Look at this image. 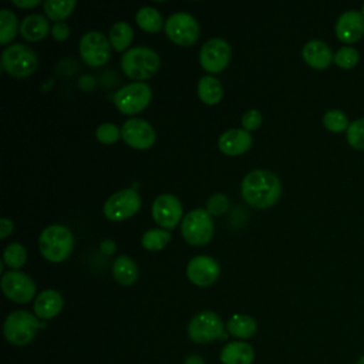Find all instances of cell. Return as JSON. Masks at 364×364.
Listing matches in <instances>:
<instances>
[{
	"label": "cell",
	"mask_w": 364,
	"mask_h": 364,
	"mask_svg": "<svg viewBox=\"0 0 364 364\" xmlns=\"http://www.w3.org/2000/svg\"><path fill=\"white\" fill-rule=\"evenodd\" d=\"M182 236L193 246L206 245L215 232L212 215L202 208L188 212L182 219Z\"/></svg>",
	"instance_id": "5b68a950"
},
{
	"label": "cell",
	"mask_w": 364,
	"mask_h": 364,
	"mask_svg": "<svg viewBox=\"0 0 364 364\" xmlns=\"http://www.w3.org/2000/svg\"><path fill=\"white\" fill-rule=\"evenodd\" d=\"M333 51L330 46L318 38L309 40L301 48V57L307 65L316 70L327 68L333 61Z\"/></svg>",
	"instance_id": "ac0fdd59"
},
{
	"label": "cell",
	"mask_w": 364,
	"mask_h": 364,
	"mask_svg": "<svg viewBox=\"0 0 364 364\" xmlns=\"http://www.w3.org/2000/svg\"><path fill=\"white\" fill-rule=\"evenodd\" d=\"M48 30H50V26H48L47 18L38 13L26 16L23 18V21L20 23L21 36L30 41H37V40L44 38L47 36Z\"/></svg>",
	"instance_id": "7402d4cb"
},
{
	"label": "cell",
	"mask_w": 364,
	"mask_h": 364,
	"mask_svg": "<svg viewBox=\"0 0 364 364\" xmlns=\"http://www.w3.org/2000/svg\"><path fill=\"white\" fill-rule=\"evenodd\" d=\"M223 88L219 80L212 75H203L198 81V95L206 104H216L220 101Z\"/></svg>",
	"instance_id": "d4e9b609"
},
{
	"label": "cell",
	"mask_w": 364,
	"mask_h": 364,
	"mask_svg": "<svg viewBox=\"0 0 364 364\" xmlns=\"http://www.w3.org/2000/svg\"><path fill=\"white\" fill-rule=\"evenodd\" d=\"M101 249H102L105 253H111V252L115 249V243H114L112 240L107 239V240H104V242L101 243Z\"/></svg>",
	"instance_id": "b9f144b4"
},
{
	"label": "cell",
	"mask_w": 364,
	"mask_h": 364,
	"mask_svg": "<svg viewBox=\"0 0 364 364\" xmlns=\"http://www.w3.org/2000/svg\"><path fill=\"white\" fill-rule=\"evenodd\" d=\"M166 36L179 46H191L199 37V24L196 18L186 11H176L165 21Z\"/></svg>",
	"instance_id": "9c48e42d"
},
{
	"label": "cell",
	"mask_w": 364,
	"mask_h": 364,
	"mask_svg": "<svg viewBox=\"0 0 364 364\" xmlns=\"http://www.w3.org/2000/svg\"><path fill=\"white\" fill-rule=\"evenodd\" d=\"M1 65L10 75L23 78L33 74L37 68V55L30 47L16 43L3 50Z\"/></svg>",
	"instance_id": "8992f818"
},
{
	"label": "cell",
	"mask_w": 364,
	"mask_h": 364,
	"mask_svg": "<svg viewBox=\"0 0 364 364\" xmlns=\"http://www.w3.org/2000/svg\"><path fill=\"white\" fill-rule=\"evenodd\" d=\"M18 28L17 17L13 11L7 9L0 10V43L6 44L14 38Z\"/></svg>",
	"instance_id": "f546056e"
},
{
	"label": "cell",
	"mask_w": 364,
	"mask_h": 364,
	"mask_svg": "<svg viewBox=\"0 0 364 364\" xmlns=\"http://www.w3.org/2000/svg\"><path fill=\"white\" fill-rule=\"evenodd\" d=\"M230 60V46L220 37L209 38L199 51L200 65L209 73H220Z\"/></svg>",
	"instance_id": "4fadbf2b"
},
{
	"label": "cell",
	"mask_w": 364,
	"mask_h": 364,
	"mask_svg": "<svg viewBox=\"0 0 364 364\" xmlns=\"http://www.w3.org/2000/svg\"><path fill=\"white\" fill-rule=\"evenodd\" d=\"M346 139L351 148L364 151V117L350 122L346 131Z\"/></svg>",
	"instance_id": "836d02e7"
},
{
	"label": "cell",
	"mask_w": 364,
	"mask_h": 364,
	"mask_svg": "<svg viewBox=\"0 0 364 364\" xmlns=\"http://www.w3.org/2000/svg\"><path fill=\"white\" fill-rule=\"evenodd\" d=\"M74 7V0H46L43 4V10L54 21H63V18H65Z\"/></svg>",
	"instance_id": "83f0119b"
},
{
	"label": "cell",
	"mask_w": 364,
	"mask_h": 364,
	"mask_svg": "<svg viewBox=\"0 0 364 364\" xmlns=\"http://www.w3.org/2000/svg\"><path fill=\"white\" fill-rule=\"evenodd\" d=\"M141 208V198L132 188H124L112 193L104 203V215L109 220H124L131 218Z\"/></svg>",
	"instance_id": "30bf717a"
},
{
	"label": "cell",
	"mask_w": 364,
	"mask_h": 364,
	"mask_svg": "<svg viewBox=\"0 0 364 364\" xmlns=\"http://www.w3.org/2000/svg\"><path fill=\"white\" fill-rule=\"evenodd\" d=\"M334 31L338 40L346 44H351L358 41L364 36V17L355 10L350 9L343 11L334 24Z\"/></svg>",
	"instance_id": "e0dca14e"
},
{
	"label": "cell",
	"mask_w": 364,
	"mask_h": 364,
	"mask_svg": "<svg viewBox=\"0 0 364 364\" xmlns=\"http://www.w3.org/2000/svg\"><path fill=\"white\" fill-rule=\"evenodd\" d=\"M355 364H364V354H363V355L355 361Z\"/></svg>",
	"instance_id": "7bdbcfd3"
},
{
	"label": "cell",
	"mask_w": 364,
	"mask_h": 364,
	"mask_svg": "<svg viewBox=\"0 0 364 364\" xmlns=\"http://www.w3.org/2000/svg\"><path fill=\"white\" fill-rule=\"evenodd\" d=\"M80 54L82 60L92 67L102 65L111 55V43L100 31L91 30L82 34L78 44Z\"/></svg>",
	"instance_id": "8fae6325"
},
{
	"label": "cell",
	"mask_w": 364,
	"mask_h": 364,
	"mask_svg": "<svg viewBox=\"0 0 364 364\" xmlns=\"http://www.w3.org/2000/svg\"><path fill=\"white\" fill-rule=\"evenodd\" d=\"M112 276L122 286L134 284L138 277V269L135 262L129 256H118L112 264Z\"/></svg>",
	"instance_id": "603a6c76"
},
{
	"label": "cell",
	"mask_w": 364,
	"mask_h": 364,
	"mask_svg": "<svg viewBox=\"0 0 364 364\" xmlns=\"http://www.w3.org/2000/svg\"><path fill=\"white\" fill-rule=\"evenodd\" d=\"M152 90L144 81H135L119 88L114 95L115 107L128 115L142 111L151 101Z\"/></svg>",
	"instance_id": "ba28073f"
},
{
	"label": "cell",
	"mask_w": 364,
	"mask_h": 364,
	"mask_svg": "<svg viewBox=\"0 0 364 364\" xmlns=\"http://www.w3.org/2000/svg\"><path fill=\"white\" fill-rule=\"evenodd\" d=\"M360 13H361L363 17H364V3H363V6H361V9H360Z\"/></svg>",
	"instance_id": "ee69618b"
},
{
	"label": "cell",
	"mask_w": 364,
	"mask_h": 364,
	"mask_svg": "<svg viewBox=\"0 0 364 364\" xmlns=\"http://www.w3.org/2000/svg\"><path fill=\"white\" fill-rule=\"evenodd\" d=\"M44 324L38 321L37 316L26 310L11 311L3 324V333L9 343L14 346H26L31 343L36 333Z\"/></svg>",
	"instance_id": "277c9868"
},
{
	"label": "cell",
	"mask_w": 364,
	"mask_h": 364,
	"mask_svg": "<svg viewBox=\"0 0 364 364\" xmlns=\"http://www.w3.org/2000/svg\"><path fill=\"white\" fill-rule=\"evenodd\" d=\"M219 358L222 364H252L255 351L245 341H230L220 350Z\"/></svg>",
	"instance_id": "44dd1931"
},
{
	"label": "cell",
	"mask_w": 364,
	"mask_h": 364,
	"mask_svg": "<svg viewBox=\"0 0 364 364\" xmlns=\"http://www.w3.org/2000/svg\"><path fill=\"white\" fill-rule=\"evenodd\" d=\"M121 138L132 148L146 149L155 142V131L148 121L129 118L122 124Z\"/></svg>",
	"instance_id": "9a60e30c"
},
{
	"label": "cell",
	"mask_w": 364,
	"mask_h": 364,
	"mask_svg": "<svg viewBox=\"0 0 364 364\" xmlns=\"http://www.w3.org/2000/svg\"><path fill=\"white\" fill-rule=\"evenodd\" d=\"M154 220L165 229H172L182 218V203L171 193H162L152 203Z\"/></svg>",
	"instance_id": "5bb4252c"
},
{
	"label": "cell",
	"mask_w": 364,
	"mask_h": 364,
	"mask_svg": "<svg viewBox=\"0 0 364 364\" xmlns=\"http://www.w3.org/2000/svg\"><path fill=\"white\" fill-rule=\"evenodd\" d=\"M188 336L193 343L206 344L216 338H225L222 318L210 310L195 314L188 324Z\"/></svg>",
	"instance_id": "52a82bcc"
},
{
	"label": "cell",
	"mask_w": 364,
	"mask_h": 364,
	"mask_svg": "<svg viewBox=\"0 0 364 364\" xmlns=\"http://www.w3.org/2000/svg\"><path fill=\"white\" fill-rule=\"evenodd\" d=\"M220 269L218 262L206 255L195 256L186 266L188 279L196 286H210L219 277Z\"/></svg>",
	"instance_id": "2e32d148"
},
{
	"label": "cell",
	"mask_w": 364,
	"mask_h": 364,
	"mask_svg": "<svg viewBox=\"0 0 364 364\" xmlns=\"http://www.w3.org/2000/svg\"><path fill=\"white\" fill-rule=\"evenodd\" d=\"M240 192L246 203L255 208H269L274 205L282 193L279 178L267 169H255L245 175Z\"/></svg>",
	"instance_id": "6da1fadb"
},
{
	"label": "cell",
	"mask_w": 364,
	"mask_h": 364,
	"mask_svg": "<svg viewBox=\"0 0 364 364\" xmlns=\"http://www.w3.org/2000/svg\"><path fill=\"white\" fill-rule=\"evenodd\" d=\"M171 239V233L166 230V229H159V228H155V229H149L146 230L144 235H142V246L148 250H161L162 247L166 246V243L169 242Z\"/></svg>",
	"instance_id": "f1b7e54d"
},
{
	"label": "cell",
	"mask_w": 364,
	"mask_h": 364,
	"mask_svg": "<svg viewBox=\"0 0 364 364\" xmlns=\"http://www.w3.org/2000/svg\"><path fill=\"white\" fill-rule=\"evenodd\" d=\"M323 125L326 129H328L331 132H343V131H347L350 121L344 111L333 108V109H328L324 112Z\"/></svg>",
	"instance_id": "4dcf8cb0"
},
{
	"label": "cell",
	"mask_w": 364,
	"mask_h": 364,
	"mask_svg": "<svg viewBox=\"0 0 364 364\" xmlns=\"http://www.w3.org/2000/svg\"><path fill=\"white\" fill-rule=\"evenodd\" d=\"M183 364H206V363H205V360H203L200 355H198V354H191V355L186 357V360L183 361Z\"/></svg>",
	"instance_id": "60d3db41"
},
{
	"label": "cell",
	"mask_w": 364,
	"mask_h": 364,
	"mask_svg": "<svg viewBox=\"0 0 364 364\" xmlns=\"http://www.w3.org/2000/svg\"><path fill=\"white\" fill-rule=\"evenodd\" d=\"M333 61L343 70H351L358 64L360 53L353 46H343L334 53Z\"/></svg>",
	"instance_id": "1f68e13d"
},
{
	"label": "cell",
	"mask_w": 364,
	"mask_h": 364,
	"mask_svg": "<svg viewBox=\"0 0 364 364\" xmlns=\"http://www.w3.org/2000/svg\"><path fill=\"white\" fill-rule=\"evenodd\" d=\"M252 145V136L249 131L232 128L225 131L219 139L218 146L226 155H239L246 152Z\"/></svg>",
	"instance_id": "d6986e66"
},
{
	"label": "cell",
	"mask_w": 364,
	"mask_h": 364,
	"mask_svg": "<svg viewBox=\"0 0 364 364\" xmlns=\"http://www.w3.org/2000/svg\"><path fill=\"white\" fill-rule=\"evenodd\" d=\"M0 284L4 296L16 303H28L36 294L34 280L20 270L4 273Z\"/></svg>",
	"instance_id": "7c38bea8"
},
{
	"label": "cell",
	"mask_w": 364,
	"mask_h": 364,
	"mask_svg": "<svg viewBox=\"0 0 364 364\" xmlns=\"http://www.w3.org/2000/svg\"><path fill=\"white\" fill-rule=\"evenodd\" d=\"M74 246L71 230L64 225H50L43 229L38 237V247L41 255L50 262L65 260Z\"/></svg>",
	"instance_id": "7a4b0ae2"
},
{
	"label": "cell",
	"mask_w": 364,
	"mask_h": 364,
	"mask_svg": "<svg viewBox=\"0 0 364 364\" xmlns=\"http://www.w3.org/2000/svg\"><path fill=\"white\" fill-rule=\"evenodd\" d=\"M26 259H27V253H26V249H24L23 245L14 242V243H10L4 247L3 262L9 267L18 269L26 263Z\"/></svg>",
	"instance_id": "d6a6232c"
},
{
	"label": "cell",
	"mask_w": 364,
	"mask_h": 364,
	"mask_svg": "<svg viewBox=\"0 0 364 364\" xmlns=\"http://www.w3.org/2000/svg\"><path fill=\"white\" fill-rule=\"evenodd\" d=\"M13 4L17 7H33L40 4V0H13Z\"/></svg>",
	"instance_id": "ab89813d"
},
{
	"label": "cell",
	"mask_w": 364,
	"mask_h": 364,
	"mask_svg": "<svg viewBox=\"0 0 364 364\" xmlns=\"http://www.w3.org/2000/svg\"><path fill=\"white\" fill-rule=\"evenodd\" d=\"M229 200L223 193H215L212 195L206 202V210L212 216H219L228 210Z\"/></svg>",
	"instance_id": "d590c367"
},
{
	"label": "cell",
	"mask_w": 364,
	"mask_h": 364,
	"mask_svg": "<svg viewBox=\"0 0 364 364\" xmlns=\"http://www.w3.org/2000/svg\"><path fill=\"white\" fill-rule=\"evenodd\" d=\"M95 136L98 138V141L104 144H112L121 136V129L115 124L102 122L101 125H98L95 131Z\"/></svg>",
	"instance_id": "e575fe53"
},
{
	"label": "cell",
	"mask_w": 364,
	"mask_h": 364,
	"mask_svg": "<svg viewBox=\"0 0 364 364\" xmlns=\"http://www.w3.org/2000/svg\"><path fill=\"white\" fill-rule=\"evenodd\" d=\"M121 67L128 77L134 80H146L158 71L159 55L149 47H132L122 54Z\"/></svg>",
	"instance_id": "3957f363"
},
{
	"label": "cell",
	"mask_w": 364,
	"mask_h": 364,
	"mask_svg": "<svg viewBox=\"0 0 364 364\" xmlns=\"http://www.w3.org/2000/svg\"><path fill=\"white\" fill-rule=\"evenodd\" d=\"M51 33L55 40H65L70 34V27L64 21H55L51 27Z\"/></svg>",
	"instance_id": "74e56055"
},
{
	"label": "cell",
	"mask_w": 364,
	"mask_h": 364,
	"mask_svg": "<svg viewBox=\"0 0 364 364\" xmlns=\"http://www.w3.org/2000/svg\"><path fill=\"white\" fill-rule=\"evenodd\" d=\"M226 327L229 334L236 338H250L257 330L256 320L247 314H233Z\"/></svg>",
	"instance_id": "cb8c5ba5"
},
{
	"label": "cell",
	"mask_w": 364,
	"mask_h": 364,
	"mask_svg": "<svg viewBox=\"0 0 364 364\" xmlns=\"http://www.w3.org/2000/svg\"><path fill=\"white\" fill-rule=\"evenodd\" d=\"M132 27L127 21H117L109 28V43L117 50H125L132 40Z\"/></svg>",
	"instance_id": "4316f807"
},
{
	"label": "cell",
	"mask_w": 364,
	"mask_h": 364,
	"mask_svg": "<svg viewBox=\"0 0 364 364\" xmlns=\"http://www.w3.org/2000/svg\"><path fill=\"white\" fill-rule=\"evenodd\" d=\"M63 297L57 290L48 289L41 291L34 300V313L38 318L48 320L55 317L63 309Z\"/></svg>",
	"instance_id": "ffe728a7"
},
{
	"label": "cell",
	"mask_w": 364,
	"mask_h": 364,
	"mask_svg": "<svg viewBox=\"0 0 364 364\" xmlns=\"http://www.w3.org/2000/svg\"><path fill=\"white\" fill-rule=\"evenodd\" d=\"M262 124V114L259 109H247L242 117V125L246 131H253Z\"/></svg>",
	"instance_id": "8d00e7d4"
},
{
	"label": "cell",
	"mask_w": 364,
	"mask_h": 364,
	"mask_svg": "<svg viewBox=\"0 0 364 364\" xmlns=\"http://www.w3.org/2000/svg\"><path fill=\"white\" fill-rule=\"evenodd\" d=\"M135 20L141 28L149 33H155L162 27V17L159 11L152 6H144L138 9Z\"/></svg>",
	"instance_id": "484cf974"
},
{
	"label": "cell",
	"mask_w": 364,
	"mask_h": 364,
	"mask_svg": "<svg viewBox=\"0 0 364 364\" xmlns=\"http://www.w3.org/2000/svg\"><path fill=\"white\" fill-rule=\"evenodd\" d=\"M11 232H13V222L9 218H1L0 219V237L4 239Z\"/></svg>",
	"instance_id": "f35d334b"
}]
</instances>
